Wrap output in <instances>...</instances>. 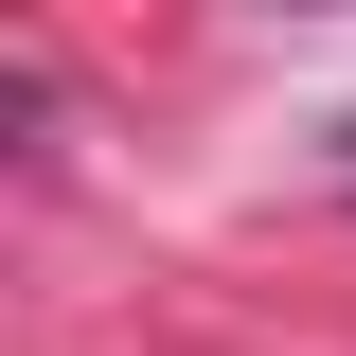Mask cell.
I'll return each instance as SVG.
<instances>
[{"label": "cell", "mask_w": 356, "mask_h": 356, "mask_svg": "<svg viewBox=\"0 0 356 356\" xmlns=\"http://www.w3.org/2000/svg\"><path fill=\"white\" fill-rule=\"evenodd\" d=\"M339 143H356V125H339Z\"/></svg>", "instance_id": "1"}]
</instances>
